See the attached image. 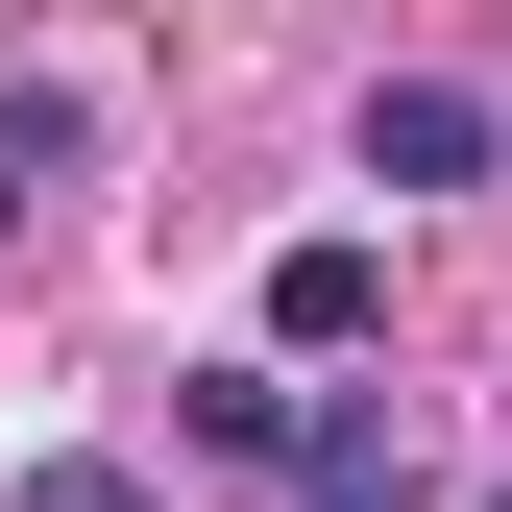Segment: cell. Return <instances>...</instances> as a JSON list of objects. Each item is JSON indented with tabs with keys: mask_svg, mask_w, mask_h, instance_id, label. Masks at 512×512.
Listing matches in <instances>:
<instances>
[{
	"mask_svg": "<svg viewBox=\"0 0 512 512\" xmlns=\"http://www.w3.org/2000/svg\"><path fill=\"white\" fill-rule=\"evenodd\" d=\"M74 147H98V122H74V98H49V74H0V244H25V220H49V171H74Z\"/></svg>",
	"mask_w": 512,
	"mask_h": 512,
	"instance_id": "obj_4",
	"label": "cell"
},
{
	"mask_svg": "<svg viewBox=\"0 0 512 512\" xmlns=\"http://www.w3.org/2000/svg\"><path fill=\"white\" fill-rule=\"evenodd\" d=\"M25 512H147V488H122L98 439H49V464H25Z\"/></svg>",
	"mask_w": 512,
	"mask_h": 512,
	"instance_id": "obj_6",
	"label": "cell"
},
{
	"mask_svg": "<svg viewBox=\"0 0 512 512\" xmlns=\"http://www.w3.org/2000/svg\"><path fill=\"white\" fill-rule=\"evenodd\" d=\"M464 171H488V98L464 74H391V98H366V196H464Z\"/></svg>",
	"mask_w": 512,
	"mask_h": 512,
	"instance_id": "obj_2",
	"label": "cell"
},
{
	"mask_svg": "<svg viewBox=\"0 0 512 512\" xmlns=\"http://www.w3.org/2000/svg\"><path fill=\"white\" fill-rule=\"evenodd\" d=\"M171 415H196V464H293V415H317V391H269V366H196Z\"/></svg>",
	"mask_w": 512,
	"mask_h": 512,
	"instance_id": "obj_5",
	"label": "cell"
},
{
	"mask_svg": "<svg viewBox=\"0 0 512 512\" xmlns=\"http://www.w3.org/2000/svg\"><path fill=\"white\" fill-rule=\"evenodd\" d=\"M366 317H391V269H366V244H293V269H269V342H293V366H342Z\"/></svg>",
	"mask_w": 512,
	"mask_h": 512,
	"instance_id": "obj_3",
	"label": "cell"
},
{
	"mask_svg": "<svg viewBox=\"0 0 512 512\" xmlns=\"http://www.w3.org/2000/svg\"><path fill=\"white\" fill-rule=\"evenodd\" d=\"M293 512H415V415L391 391H317L293 415Z\"/></svg>",
	"mask_w": 512,
	"mask_h": 512,
	"instance_id": "obj_1",
	"label": "cell"
}]
</instances>
